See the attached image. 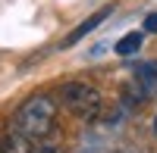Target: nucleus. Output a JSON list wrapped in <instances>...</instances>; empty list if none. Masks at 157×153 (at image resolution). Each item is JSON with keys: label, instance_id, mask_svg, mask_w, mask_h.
<instances>
[{"label": "nucleus", "instance_id": "0eeeda50", "mask_svg": "<svg viewBox=\"0 0 157 153\" xmlns=\"http://www.w3.org/2000/svg\"><path fill=\"white\" fill-rule=\"evenodd\" d=\"M145 31H157V12H151L145 19Z\"/></svg>", "mask_w": 157, "mask_h": 153}, {"label": "nucleus", "instance_id": "6e6552de", "mask_svg": "<svg viewBox=\"0 0 157 153\" xmlns=\"http://www.w3.org/2000/svg\"><path fill=\"white\" fill-rule=\"evenodd\" d=\"M154 134H157V116H154Z\"/></svg>", "mask_w": 157, "mask_h": 153}, {"label": "nucleus", "instance_id": "20e7f679", "mask_svg": "<svg viewBox=\"0 0 157 153\" xmlns=\"http://www.w3.org/2000/svg\"><path fill=\"white\" fill-rule=\"evenodd\" d=\"M32 150H35V137L19 131L16 125L0 134V153H32Z\"/></svg>", "mask_w": 157, "mask_h": 153}, {"label": "nucleus", "instance_id": "423d86ee", "mask_svg": "<svg viewBox=\"0 0 157 153\" xmlns=\"http://www.w3.org/2000/svg\"><path fill=\"white\" fill-rule=\"evenodd\" d=\"M32 153H66L63 141H50V137H41V141H35V150Z\"/></svg>", "mask_w": 157, "mask_h": 153}, {"label": "nucleus", "instance_id": "39448f33", "mask_svg": "<svg viewBox=\"0 0 157 153\" xmlns=\"http://www.w3.org/2000/svg\"><path fill=\"white\" fill-rule=\"evenodd\" d=\"M138 47H141V31H129V34H123L120 41H116V53L120 56H132V53H138Z\"/></svg>", "mask_w": 157, "mask_h": 153}, {"label": "nucleus", "instance_id": "f257e3e1", "mask_svg": "<svg viewBox=\"0 0 157 153\" xmlns=\"http://www.w3.org/2000/svg\"><path fill=\"white\" fill-rule=\"evenodd\" d=\"M13 125L19 131H25L29 137H35V141L50 137L57 128V100L47 97V94H32L13 112Z\"/></svg>", "mask_w": 157, "mask_h": 153}, {"label": "nucleus", "instance_id": "f03ea898", "mask_svg": "<svg viewBox=\"0 0 157 153\" xmlns=\"http://www.w3.org/2000/svg\"><path fill=\"white\" fill-rule=\"evenodd\" d=\"M60 103L66 106L78 122H98L101 109H104V97L94 84L88 81H66L60 87Z\"/></svg>", "mask_w": 157, "mask_h": 153}, {"label": "nucleus", "instance_id": "7ed1b4c3", "mask_svg": "<svg viewBox=\"0 0 157 153\" xmlns=\"http://www.w3.org/2000/svg\"><path fill=\"white\" fill-rule=\"evenodd\" d=\"M110 12H113V6H101L98 12H91V16H88L82 25H75V28L66 34V41H63V50H66V47H75V44L85 37V34H91V31H94V28H98V25H101L104 19H110Z\"/></svg>", "mask_w": 157, "mask_h": 153}]
</instances>
